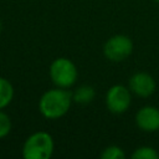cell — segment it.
Segmentation results:
<instances>
[{
  "mask_svg": "<svg viewBox=\"0 0 159 159\" xmlns=\"http://www.w3.org/2000/svg\"><path fill=\"white\" fill-rule=\"evenodd\" d=\"M155 1H157V2H159V0H155Z\"/></svg>",
  "mask_w": 159,
  "mask_h": 159,
  "instance_id": "5bb4252c",
  "label": "cell"
},
{
  "mask_svg": "<svg viewBox=\"0 0 159 159\" xmlns=\"http://www.w3.org/2000/svg\"><path fill=\"white\" fill-rule=\"evenodd\" d=\"M55 143L47 132H35L24 143L22 157L25 159H48L52 157Z\"/></svg>",
  "mask_w": 159,
  "mask_h": 159,
  "instance_id": "7a4b0ae2",
  "label": "cell"
},
{
  "mask_svg": "<svg viewBox=\"0 0 159 159\" xmlns=\"http://www.w3.org/2000/svg\"><path fill=\"white\" fill-rule=\"evenodd\" d=\"M72 101V93L67 88H52L41 96L39 111L47 119H58L68 112Z\"/></svg>",
  "mask_w": 159,
  "mask_h": 159,
  "instance_id": "6da1fadb",
  "label": "cell"
},
{
  "mask_svg": "<svg viewBox=\"0 0 159 159\" xmlns=\"http://www.w3.org/2000/svg\"><path fill=\"white\" fill-rule=\"evenodd\" d=\"M96 96V91L92 86H88V84H84V86H81L78 87L73 93H72V99L76 102V103H80V104H87L89 102L93 101Z\"/></svg>",
  "mask_w": 159,
  "mask_h": 159,
  "instance_id": "9c48e42d",
  "label": "cell"
},
{
  "mask_svg": "<svg viewBox=\"0 0 159 159\" xmlns=\"http://www.w3.org/2000/svg\"><path fill=\"white\" fill-rule=\"evenodd\" d=\"M11 130V120L10 117L0 109V139L5 138Z\"/></svg>",
  "mask_w": 159,
  "mask_h": 159,
  "instance_id": "7c38bea8",
  "label": "cell"
},
{
  "mask_svg": "<svg viewBox=\"0 0 159 159\" xmlns=\"http://www.w3.org/2000/svg\"><path fill=\"white\" fill-rule=\"evenodd\" d=\"M1 29H2V24H1V21H0V31H1Z\"/></svg>",
  "mask_w": 159,
  "mask_h": 159,
  "instance_id": "4fadbf2b",
  "label": "cell"
},
{
  "mask_svg": "<svg viewBox=\"0 0 159 159\" xmlns=\"http://www.w3.org/2000/svg\"><path fill=\"white\" fill-rule=\"evenodd\" d=\"M133 51V41L125 35H114L109 37L104 46L103 53L112 62H122L130 56Z\"/></svg>",
  "mask_w": 159,
  "mask_h": 159,
  "instance_id": "277c9868",
  "label": "cell"
},
{
  "mask_svg": "<svg viewBox=\"0 0 159 159\" xmlns=\"http://www.w3.org/2000/svg\"><path fill=\"white\" fill-rule=\"evenodd\" d=\"M132 102L130 89L123 84H114L112 86L106 94V106L109 112L114 114L124 113Z\"/></svg>",
  "mask_w": 159,
  "mask_h": 159,
  "instance_id": "5b68a950",
  "label": "cell"
},
{
  "mask_svg": "<svg viewBox=\"0 0 159 159\" xmlns=\"http://www.w3.org/2000/svg\"><path fill=\"white\" fill-rule=\"evenodd\" d=\"M133 159H159V153L152 147H139L130 155Z\"/></svg>",
  "mask_w": 159,
  "mask_h": 159,
  "instance_id": "30bf717a",
  "label": "cell"
},
{
  "mask_svg": "<svg viewBox=\"0 0 159 159\" xmlns=\"http://www.w3.org/2000/svg\"><path fill=\"white\" fill-rule=\"evenodd\" d=\"M125 157L124 150L118 145H109L101 153L102 159H123Z\"/></svg>",
  "mask_w": 159,
  "mask_h": 159,
  "instance_id": "8fae6325",
  "label": "cell"
},
{
  "mask_svg": "<svg viewBox=\"0 0 159 159\" xmlns=\"http://www.w3.org/2000/svg\"><path fill=\"white\" fill-rule=\"evenodd\" d=\"M77 76L78 73L76 65L66 57L56 58L50 66V78L53 84L60 88L72 87L77 80Z\"/></svg>",
  "mask_w": 159,
  "mask_h": 159,
  "instance_id": "3957f363",
  "label": "cell"
},
{
  "mask_svg": "<svg viewBox=\"0 0 159 159\" xmlns=\"http://www.w3.org/2000/svg\"><path fill=\"white\" fill-rule=\"evenodd\" d=\"M14 87L11 82L4 77H0V109L7 107L14 98Z\"/></svg>",
  "mask_w": 159,
  "mask_h": 159,
  "instance_id": "ba28073f",
  "label": "cell"
},
{
  "mask_svg": "<svg viewBox=\"0 0 159 159\" xmlns=\"http://www.w3.org/2000/svg\"><path fill=\"white\" fill-rule=\"evenodd\" d=\"M135 123L144 132L159 130V109L153 106L142 107L135 114Z\"/></svg>",
  "mask_w": 159,
  "mask_h": 159,
  "instance_id": "52a82bcc",
  "label": "cell"
},
{
  "mask_svg": "<svg viewBox=\"0 0 159 159\" xmlns=\"http://www.w3.org/2000/svg\"><path fill=\"white\" fill-rule=\"evenodd\" d=\"M157 83L147 72H137L129 78V89L138 97H149L155 92Z\"/></svg>",
  "mask_w": 159,
  "mask_h": 159,
  "instance_id": "8992f818",
  "label": "cell"
}]
</instances>
